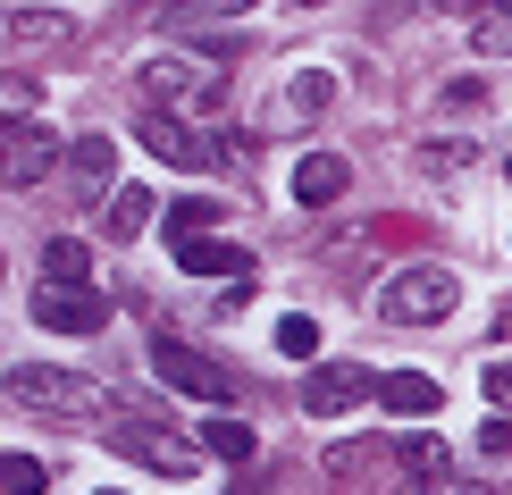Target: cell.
Returning a JSON list of instances; mask_svg holds the SVG:
<instances>
[{
    "label": "cell",
    "instance_id": "obj_5",
    "mask_svg": "<svg viewBox=\"0 0 512 495\" xmlns=\"http://www.w3.org/2000/svg\"><path fill=\"white\" fill-rule=\"evenodd\" d=\"M59 160H68V143H59L51 126H34V118H9V135H0V168H9V185H42Z\"/></svg>",
    "mask_w": 512,
    "mask_h": 495
},
{
    "label": "cell",
    "instance_id": "obj_20",
    "mask_svg": "<svg viewBox=\"0 0 512 495\" xmlns=\"http://www.w3.org/2000/svg\"><path fill=\"white\" fill-rule=\"evenodd\" d=\"M471 42H479L487 59H512V9H496V17H479V26H471Z\"/></svg>",
    "mask_w": 512,
    "mask_h": 495
},
{
    "label": "cell",
    "instance_id": "obj_22",
    "mask_svg": "<svg viewBox=\"0 0 512 495\" xmlns=\"http://www.w3.org/2000/svg\"><path fill=\"white\" fill-rule=\"evenodd\" d=\"M168 227H177V244H194L202 227H219V202H177V210H168Z\"/></svg>",
    "mask_w": 512,
    "mask_h": 495
},
{
    "label": "cell",
    "instance_id": "obj_9",
    "mask_svg": "<svg viewBox=\"0 0 512 495\" xmlns=\"http://www.w3.org/2000/svg\"><path fill=\"white\" fill-rule=\"evenodd\" d=\"M135 135H143V152H160L168 168H202L210 152H219L210 135H194L185 118H160V110H143V118H135Z\"/></svg>",
    "mask_w": 512,
    "mask_h": 495
},
{
    "label": "cell",
    "instance_id": "obj_23",
    "mask_svg": "<svg viewBox=\"0 0 512 495\" xmlns=\"http://www.w3.org/2000/svg\"><path fill=\"white\" fill-rule=\"evenodd\" d=\"M0 487H9V495H42V462L34 454H9V462H0Z\"/></svg>",
    "mask_w": 512,
    "mask_h": 495
},
{
    "label": "cell",
    "instance_id": "obj_16",
    "mask_svg": "<svg viewBox=\"0 0 512 495\" xmlns=\"http://www.w3.org/2000/svg\"><path fill=\"white\" fill-rule=\"evenodd\" d=\"M84 269L93 261H84L76 235H51V244H42V277H51V286H84Z\"/></svg>",
    "mask_w": 512,
    "mask_h": 495
},
{
    "label": "cell",
    "instance_id": "obj_11",
    "mask_svg": "<svg viewBox=\"0 0 512 495\" xmlns=\"http://www.w3.org/2000/svg\"><path fill=\"white\" fill-rule=\"evenodd\" d=\"M110 168H118V143H110V135H76V143H68V185H76V202H101V193H110Z\"/></svg>",
    "mask_w": 512,
    "mask_h": 495
},
{
    "label": "cell",
    "instance_id": "obj_26",
    "mask_svg": "<svg viewBox=\"0 0 512 495\" xmlns=\"http://www.w3.org/2000/svg\"><path fill=\"white\" fill-rule=\"evenodd\" d=\"M487 395H496V403H512V361H487Z\"/></svg>",
    "mask_w": 512,
    "mask_h": 495
},
{
    "label": "cell",
    "instance_id": "obj_17",
    "mask_svg": "<svg viewBox=\"0 0 512 495\" xmlns=\"http://www.w3.org/2000/svg\"><path fill=\"white\" fill-rule=\"evenodd\" d=\"M152 210H160V202H152V193H143V185H126V193H118V202H110V235H126V244H135V235H143V227H152Z\"/></svg>",
    "mask_w": 512,
    "mask_h": 495
},
{
    "label": "cell",
    "instance_id": "obj_7",
    "mask_svg": "<svg viewBox=\"0 0 512 495\" xmlns=\"http://www.w3.org/2000/svg\"><path fill=\"white\" fill-rule=\"evenodd\" d=\"M118 445H126L135 462L168 470V479H185V470H202V437H168L160 420H126V428H118Z\"/></svg>",
    "mask_w": 512,
    "mask_h": 495
},
{
    "label": "cell",
    "instance_id": "obj_13",
    "mask_svg": "<svg viewBox=\"0 0 512 495\" xmlns=\"http://www.w3.org/2000/svg\"><path fill=\"white\" fill-rule=\"evenodd\" d=\"M378 403H387L395 420H429L437 403H445V386L420 378V370H395V378H378Z\"/></svg>",
    "mask_w": 512,
    "mask_h": 495
},
{
    "label": "cell",
    "instance_id": "obj_27",
    "mask_svg": "<svg viewBox=\"0 0 512 495\" xmlns=\"http://www.w3.org/2000/svg\"><path fill=\"white\" fill-rule=\"evenodd\" d=\"M496 328H504V336H512V311H504V319H496Z\"/></svg>",
    "mask_w": 512,
    "mask_h": 495
},
{
    "label": "cell",
    "instance_id": "obj_6",
    "mask_svg": "<svg viewBox=\"0 0 512 495\" xmlns=\"http://www.w3.org/2000/svg\"><path fill=\"white\" fill-rule=\"evenodd\" d=\"M370 395H378V378L353 370V361H328V370L303 378V412H311V420H345L353 403H370Z\"/></svg>",
    "mask_w": 512,
    "mask_h": 495
},
{
    "label": "cell",
    "instance_id": "obj_8",
    "mask_svg": "<svg viewBox=\"0 0 512 495\" xmlns=\"http://www.w3.org/2000/svg\"><path fill=\"white\" fill-rule=\"evenodd\" d=\"M34 319L59 328V336H93V328H110V303H101L93 286H42L34 294Z\"/></svg>",
    "mask_w": 512,
    "mask_h": 495
},
{
    "label": "cell",
    "instance_id": "obj_15",
    "mask_svg": "<svg viewBox=\"0 0 512 495\" xmlns=\"http://www.w3.org/2000/svg\"><path fill=\"white\" fill-rule=\"evenodd\" d=\"M194 437H202V454H219V462H252L261 454V437H252L244 420H210V428H194Z\"/></svg>",
    "mask_w": 512,
    "mask_h": 495
},
{
    "label": "cell",
    "instance_id": "obj_4",
    "mask_svg": "<svg viewBox=\"0 0 512 495\" xmlns=\"http://www.w3.org/2000/svg\"><path fill=\"white\" fill-rule=\"evenodd\" d=\"M152 370L177 386V395H202V403H227V395H236V378H227L219 361H202L194 344H177V336H160V344H152Z\"/></svg>",
    "mask_w": 512,
    "mask_h": 495
},
{
    "label": "cell",
    "instance_id": "obj_24",
    "mask_svg": "<svg viewBox=\"0 0 512 495\" xmlns=\"http://www.w3.org/2000/svg\"><path fill=\"white\" fill-rule=\"evenodd\" d=\"M445 110H471V118H479V110H487V84H479V76H454V84H445Z\"/></svg>",
    "mask_w": 512,
    "mask_h": 495
},
{
    "label": "cell",
    "instance_id": "obj_3",
    "mask_svg": "<svg viewBox=\"0 0 512 495\" xmlns=\"http://www.w3.org/2000/svg\"><path fill=\"white\" fill-rule=\"evenodd\" d=\"M135 84H143V101H152L160 118L177 110V101H202V110L219 101V76H210L202 59H143V68H135Z\"/></svg>",
    "mask_w": 512,
    "mask_h": 495
},
{
    "label": "cell",
    "instance_id": "obj_21",
    "mask_svg": "<svg viewBox=\"0 0 512 495\" xmlns=\"http://www.w3.org/2000/svg\"><path fill=\"white\" fill-rule=\"evenodd\" d=\"M277 353H294V361H311V353H319V328H311L303 311H294V319H277Z\"/></svg>",
    "mask_w": 512,
    "mask_h": 495
},
{
    "label": "cell",
    "instance_id": "obj_25",
    "mask_svg": "<svg viewBox=\"0 0 512 495\" xmlns=\"http://www.w3.org/2000/svg\"><path fill=\"white\" fill-rule=\"evenodd\" d=\"M420 168H429V177H454L462 152H454V143H420Z\"/></svg>",
    "mask_w": 512,
    "mask_h": 495
},
{
    "label": "cell",
    "instance_id": "obj_12",
    "mask_svg": "<svg viewBox=\"0 0 512 495\" xmlns=\"http://www.w3.org/2000/svg\"><path fill=\"white\" fill-rule=\"evenodd\" d=\"M177 261L194 269V277H236V286L252 277V252L227 244V235H194V244H177Z\"/></svg>",
    "mask_w": 512,
    "mask_h": 495
},
{
    "label": "cell",
    "instance_id": "obj_10",
    "mask_svg": "<svg viewBox=\"0 0 512 495\" xmlns=\"http://www.w3.org/2000/svg\"><path fill=\"white\" fill-rule=\"evenodd\" d=\"M395 454H403V470H412V487H420V495H462V479H454V454H445L429 428H412V437H403ZM471 495H479V487H471Z\"/></svg>",
    "mask_w": 512,
    "mask_h": 495
},
{
    "label": "cell",
    "instance_id": "obj_19",
    "mask_svg": "<svg viewBox=\"0 0 512 495\" xmlns=\"http://www.w3.org/2000/svg\"><path fill=\"white\" fill-rule=\"evenodd\" d=\"M59 26H68L59 9H9V34H17V42H51Z\"/></svg>",
    "mask_w": 512,
    "mask_h": 495
},
{
    "label": "cell",
    "instance_id": "obj_18",
    "mask_svg": "<svg viewBox=\"0 0 512 495\" xmlns=\"http://www.w3.org/2000/svg\"><path fill=\"white\" fill-rule=\"evenodd\" d=\"M319 101H328V76H294V84H286V110H277L269 126H303Z\"/></svg>",
    "mask_w": 512,
    "mask_h": 495
},
{
    "label": "cell",
    "instance_id": "obj_1",
    "mask_svg": "<svg viewBox=\"0 0 512 495\" xmlns=\"http://www.w3.org/2000/svg\"><path fill=\"white\" fill-rule=\"evenodd\" d=\"M454 294H462L454 269L412 261V269H395L387 286H378V319H387V328H437V319L454 311Z\"/></svg>",
    "mask_w": 512,
    "mask_h": 495
},
{
    "label": "cell",
    "instance_id": "obj_2",
    "mask_svg": "<svg viewBox=\"0 0 512 495\" xmlns=\"http://www.w3.org/2000/svg\"><path fill=\"white\" fill-rule=\"evenodd\" d=\"M9 403L17 412H51V420H68V412H101V386L93 378H76V370H51V361H17L9 370Z\"/></svg>",
    "mask_w": 512,
    "mask_h": 495
},
{
    "label": "cell",
    "instance_id": "obj_14",
    "mask_svg": "<svg viewBox=\"0 0 512 495\" xmlns=\"http://www.w3.org/2000/svg\"><path fill=\"white\" fill-rule=\"evenodd\" d=\"M345 185H353V168L336 160V152H311L303 168H294V202H303V210H328Z\"/></svg>",
    "mask_w": 512,
    "mask_h": 495
}]
</instances>
